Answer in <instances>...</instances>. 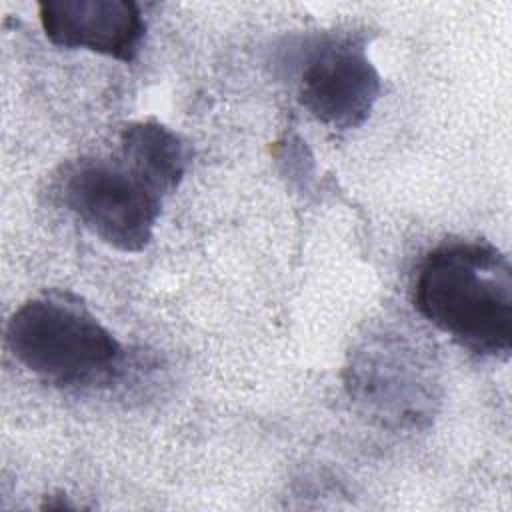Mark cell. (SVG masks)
Segmentation results:
<instances>
[{
	"label": "cell",
	"mask_w": 512,
	"mask_h": 512,
	"mask_svg": "<svg viewBox=\"0 0 512 512\" xmlns=\"http://www.w3.org/2000/svg\"><path fill=\"white\" fill-rule=\"evenodd\" d=\"M414 306L470 352L508 360L512 268L496 246L456 240L430 250L416 272Z\"/></svg>",
	"instance_id": "6da1fadb"
},
{
	"label": "cell",
	"mask_w": 512,
	"mask_h": 512,
	"mask_svg": "<svg viewBox=\"0 0 512 512\" xmlns=\"http://www.w3.org/2000/svg\"><path fill=\"white\" fill-rule=\"evenodd\" d=\"M14 358L62 388H90L112 380L124 350L116 336L74 296L48 292L24 302L8 320Z\"/></svg>",
	"instance_id": "7a4b0ae2"
},
{
	"label": "cell",
	"mask_w": 512,
	"mask_h": 512,
	"mask_svg": "<svg viewBox=\"0 0 512 512\" xmlns=\"http://www.w3.org/2000/svg\"><path fill=\"white\" fill-rule=\"evenodd\" d=\"M58 192L64 206L110 248L142 252L150 244L162 196L122 158L68 164Z\"/></svg>",
	"instance_id": "3957f363"
},
{
	"label": "cell",
	"mask_w": 512,
	"mask_h": 512,
	"mask_svg": "<svg viewBox=\"0 0 512 512\" xmlns=\"http://www.w3.org/2000/svg\"><path fill=\"white\" fill-rule=\"evenodd\" d=\"M348 390L390 426H420L432 416V362L406 334L384 332L362 342L348 366Z\"/></svg>",
	"instance_id": "277c9868"
},
{
	"label": "cell",
	"mask_w": 512,
	"mask_h": 512,
	"mask_svg": "<svg viewBox=\"0 0 512 512\" xmlns=\"http://www.w3.org/2000/svg\"><path fill=\"white\" fill-rule=\"evenodd\" d=\"M296 82L300 104L334 130L364 124L382 90L364 40L352 34L326 36L306 46Z\"/></svg>",
	"instance_id": "5b68a950"
},
{
	"label": "cell",
	"mask_w": 512,
	"mask_h": 512,
	"mask_svg": "<svg viewBox=\"0 0 512 512\" xmlns=\"http://www.w3.org/2000/svg\"><path fill=\"white\" fill-rule=\"evenodd\" d=\"M40 24L50 42L132 62L140 50L146 22L132 0H44Z\"/></svg>",
	"instance_id": "8992f818"
},
{
	"label": "cell",
	"mask_w": 512,
	"mask_h": 512,
	"mask_svg": "<svg viewBox=\"0 0 512 512\" xmlns=\"http://www.w3.org/2000/svg\"><path fill=\"white\" fill-rule=\"evenodd\" d=\"M120 158L164 198L182 182L188 152L168 126L158 120H138L120 134Z\"/></svg>",
	"instance_id": "52a82bcc"
}]
</instances>
